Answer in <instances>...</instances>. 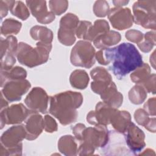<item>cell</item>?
<instances>
[{
	"instance_id": "cell-38",
	"label": "cell",
	"mask_w": 156,
	"mask_h": 156,
	"mask_svg": "<svg viewBox=\"0 0 156 156\" xmlns=\"http://www.w3.org/2000/svg\"><path fill=\"white\" fill-rule=\"evenodd\" d=\"M155 74H152L141 85L146 91L147 93H150L152 94L155 93Z\"/></svg>"
},
{
	"instance_id": "cell-1",
	"label": "cell",
	"mask_w": 156,
	"mask_h": 156,
	"mask_svg": "<svg viewBox=\"0 0 156 156\" xmlns=\"http://www.w3.org/2000/svg\"><path fill=\"white\" fill-rule=\"evenodd\" d=\"M98 62L108 66V69L118 79L133 71L143 63L142 55L130 43H122L113 48L101 49L95 54Z\"/></svg>"
},
{
	"instance_id": "cell-33",
	"label": "cell",
	"mask_w": 156,
	"mask_h": 156,
	"mask_svg": "<svg viewBox=\"0 0 156 156\" xmlns=\"http://www.w3.org/2000/svg\"><path fill=\"white\" fill-rule=\"evenodd\" d=\"M110 11V7L106 1H96L93 5V12L96 16L105 17Z\"/></svg>"
},
{
	"instance_id": "cell-34",
	"label": "cell",
	"mask_w": 156,
	"mask_h": 156,
	"mask_svg": "<svg viewBox=\"0 0 156 156\" xmlns=\"http://www.w3.org/2000/svg\"><path fill=\"white\" fill-rule=\"evenodd\" d=\"M16 62L15 55L12 54H5L1 57V70H9L13 68Z\"/></svg>"
},
{
	"instance_id": "cell-14",
	"label": "cell",
	"mask_w": 156,
	"mask_h": 156,
	"mask_svg": "<svg viewBox=\"0 0 156 156\" xmlns=\"http://www.w3.org/2000/svg\"><path fill=\"white\" fill-rule=\"evenodd\" d=\"M123 134L127 146L134 154L140 152L145 147L144 133L132 121Z\"/></svg>"
},
{
	"instance_id": "cell-35",
	"label": "cell",
	"mask_w": 156,
	"mask_h": 156,
	"mask_svg": "<svg viewBox=\"0 0 156 156\" xmlns=\"http://www.w3.org/2000/svg\"><path fill=\"white\" fill-rule=\"evenodd\" d=\"M92 25V23L88 21H79L77 28L76 29V35L79 38L85 39L88 31Z\"/></svg>"
},
{
	"instance_id": "cell-37",
	"label": "cell",
	"mask_w": 156,
	"mask_h": 156,
	"mask_svg": "<svg viewBox=\"0 0 156 156\" xmlns=\"http://www.w3.org/2000/svg\"><path fill=\"white\" fill-rule=\"evenodd\" d=\"M143 34L137 30L135 29H130L126 32L125 37L126 38L130 41L139 43L143 39Z\"/></svg>"
},
{
	"instance_id": "cell-10",
	"label": "cell",
	"mask_w": 156,
	"mask_h": 156,
	"mask_svg": "<svg viewBox=\"0 0 156 156\" xmlns=\"http://www.w3.org/2000/svg\"><path fill=\"white\" fill-rule=\"evenodd\" d=\"M30 82L26 79L12 80L6 82L2 87L1 94L9 102L18 101L30 88Z\"/></svg>"
},
{
	"instance_id": "cell-19",
	"label": "cell",
	"mask_w": 156,
	"mask_h": 156,
	"mask_svg": "<svg viewBox=\"0 0 156 156\" xmlns=\"http://www.w3.org/2000/svg\"><path fill=\"white\" fill-rule=\"evenodd\" d=\"M121 37L119 32L108 30L97 37L93 41V44L98 49H105L116 44L121 41Z\"/></svg>"
},
{
	"instance_id": "cell-16",
	"label": "cell",
	"mask_w": 156,
	"mask_h": 156,
	"mask_svg": "<svg viewBox=\"0 0 156 156\" xmlns=\"http://www.w3.org/2000/svg\"><path fill=\"white\" fill-rule=\"evenodd\" d=\"M24 126L26 131V139L32 141L35 140L44 129V119L38 112L30 110L24 120Z\"/></svg>"
},
{
	"instance_id": "cell-46",
	"label": "cell",
	"mask_w": 156,
	"mask_h": 156,
	"mask_svg": "<svg viewBox=\"0 0 156 156\" xmlns=\"http://www.w3.org/2000/svg\"><path fill=\"white\" fill-rule=\"evenodd\" d=\"M155 152L154 151L152 150V149H146L145 151H144V152L143 153H141L139 155H155Z\"/></svg>"
},
{
	"instance_id": "cell-4",
	"label": "cell",
	"mask_w": 156,
	"mask_h": 156,
	"mask_svg": "<svg viewBox=\"0 0 156 156\" xmlns=\"http://www.w3.org/2000/svg\"><path fill=\"white\" fill-rule=\"evenodd\" d=\"M108 139L109 132L105 126L98 125L85 127L79 141L77 155H93L96 149L105 146Z\"/></svg>"
},
{
	"instance_id": "cell-32",
	"label": "cell",
	"mask_w": 156,
	"mask_h": 156,
	"mask_svg": "<svg viewBox=\"0 0 156 156\" xmlns=\"http://www.w3.org/2000/svg\"><path fill=\"white\" fill-rule=\"evenodd\" d=\"M49 6L54 15H60L66 12L68 7V2L67 1H49Z\"/></svg>"
},
{
	"instance_id": "cell-24",
	"label": "cell",
	"mask_w": 156,
	"mask_h": 156,
	"mask_svg": "<svg viewBox=\"0 0 156 156\" xmlns=\"http://www.w3.org/2000/svg\"><path fill=\"white\" fill-rule=\"evenodd\" d=\"M31 37L45 43H51L53 40V33L48 28L42 26H33L30 30Z\"/></svg>"
},
{
	"instance_id": "cell-40",
	"label": "cell",
	"mask_w": 156,
	"mask_h": 156,
	"mask_svg": "<svg viewBox=\"0 0 156 156\" xmlns=\"http://www.w3.org/2000/svg\"><path fill=\"white\" fill-rule=\"evenodd\" d=\"M144 110L149 115H155V98L153 97L149 99L144 105Z\"/></svg>"
},
{
	"instance_id": "cell-29",
	"label": "cell",
	"mask_w": 156,
	"mask_h": 156,
	"mask_svg": "<svg viewBox=\"0 0 156 156\" xmlns=\"http://www.w3.org/2000/svg\"><path fill=\"white\" fill-rule=\"evenodd\" d=\"M130 101L135 105L142 104L147 98V92L145 89L139 84L133 86L129 91Z\"/></svg>"
},
{
	"instance_id": "cell-31",
	"label": "cell",
	"mask_w": 156,
	"mask_h": 156,
	"mask_svg": "<svg viewBox=\"0 0 156 156\" xmlns=\"http://www.w3.org/2000/svg\"><path fill=\"white\" fill-rule=\"evenodd\" d=\"M138 46L140 49L143 52H150L155 45V32L149 31L146 32L142 41L138 43Z\"/></svg>"
},
{
	"instance_id": "cell-5",
	"label": "cell",
	"mask_w": 156,
	"mask_h": 156,
	"mask_svg": "<svg viewBox=\"0 0 156 156\" xmlns=\"http://www.w3.org/2000/svg\"><path fill=\"white\" fill-rule=\"evenodd\" d=\"M26 136V131L24 125L14 126L8 129L1 137L0 155H21L23 149L21 141Z\"/></svg>"
},
{
	"instance_id": "cell-22",
	"label": "cell",
	"mask_w": 156,
	"mask_h": 156,
	"mask_svg": "<svg viewBox=\"0 0 156 156\" xmlns=\"http://www.w3.org/2000/svg\"><path fill=\"white\" fill-rule=\"evenodd\" d=\"M108 30H110L108 23L105 20H98L94 21L93 25L91 26L84 40L93 41L97 37Z\"/></svg>"
},
{
	"instance_id": "cell-6",
	"label": "cell",
	"mask_w": 156,
	"mask_h": 156,
	"mask_svg": "<svg viewBox=\"0 0 156 156\" xmlns=\"http://www.w3.org/2000/svg\"><path fill=\"white\" fill-rule=\"evenodd\" d=\"M133 21L146 29L156 28V1H137L133 5Z\"/></svg>"
},
{
	"instance_id": "cell-45",
	"label": "cell",
	"mask_w": 156,
	"mask_h": 156,
	"mask_svg": "<svg viewBox=\"0 0 156 156\" xmlns=\"http://www.w3.org/2000/svg\"><path fill=\"white\" fill-rule=\"evenodd\" d=\"M1 96V110L8 107V102L4 98L2 94Z\"/></svg>"
},
{
	"instance_id": "cell-27",
	"label": "cell",
	"mask_w": 156,
	"mask_h": 156,
	"mask_svg": "<svg viewBox=\"0 0 156 156\" xmlns=\"http://www.w3.org/2000/svg\"><path fill=\"white\" fill-rule=\"evenodd\" d=\"M151 72L149 65L143 62L141 66L136 68L130 74V79L136 84H141L150 76Z\"/></svg>"
},
{
	"instance_id": "cell-17",
	"label": "cell",
	"mask_w": 156,
	"mask_h": 156,
	"mask_svg": "<svg viewBox=\"0 0 156 156\" xmlns=\"http://www.w3.org/2000/svg\"><path fill=\"white\" fill-rule=\"evenodd\" d=\"M27 6L37 21L41 24H49L55 19V15L49 12L45 1H26Z\"/></svg>"
},
{
	"instance_id": "cell-15",
	"label": "cell",
	"mask_w": 156,
	"mask_h": 156,
	"mask_svg": "<svg viewBox=\"0 0 156 156\" xmlns=\"http://www.w3.org/2000/svg\"><path fill=\"white\" fill-rule=\"evenodd\" d=\"M90 76L93 79L91 83V90L96 94H101L113 82L112 77L107 70L98 66L90 71Z\"/></svg>"
},
{
	"instance_id": "cell-9",
	"label": "cell",
	"mask_w": 156,
	"mask_h": 156,
	"mask_svg": "<svg viewBox=\"0 0 156 156\" xmlns=\"http://www.w3.org/2000/svg\"><path fill=\"white\" fill-rule=\"evenodd\" d=\"M30 111L21 103L13 104L1 110V129L5 124H16L24 121Z\"/></svg>"
},
{
	"instance_id": "cell-20",
	"label": "cell",
	"mask_w": 156,
	"mask_h": 156,
	"mask_svg": "<svg viewBox=\"0 0 156 156\" xmlns=\"http://www.w3.org/2000/svg\"><path fill=\"white\" fill-rule=\"evenodd\" d=\"M130 122L131 116L128 112L117 109L112 117L110 124L116 132L124 133Z\"/></svg>"
},
{
	"instance_id": "cell-41",
	"label": "cell",
	"mask_w": 156,
	"mask_h": 156,
	"mask_svg": "<svg viewBox=\"0 0 156 156\" xmlns=\"http://www.w3.org/2000/svg\"><path fill=\"white\" fill-rule=\"evenodd\" d=\"M86 126L82 124V123H78L76 124L73 128H72V131L73 133L76 138V139L79 142V141L81 139V136L82 135V133L85 129Z\"/></svg>"
},
{
	"instance_id": "cell-39",
	"label": "cell",
	"mask_w": 156,
	"mask_h": 156,
	"mask_svg": "<svg viewBox=\"0 0 156 156\" xmlns=\"http://www.w3.org/2000/svg\"><path fill=\"white\" fill-rule=\"evenodd\" d=\"M44 129L46 132L52 133L57 130V124L55 120L49 115L44 117Z\"/></svg>"
},
{
	"instance_id": "cell-42",
	"label": "cell",
	"mask_w": 156,
	"mask_h": 156,
	"mask_svg": "<svg viewBox=\"0 0 156 156\" xmlns=\"http://www.w3.org/2000/svg\"><path fill=\"white\" fill-rule=\"evenodd\" d=\"M0 10H1V19L2 20L5 16L9 10V4L7 1H0Z\"/></svg>"
},
{
	"instance_id": "cell-7",
	"label": "cell",
	"mask_w": 156,
	"mask_h": 156,
	"mask_svg": "<svg viewBox=\"0 0 156 156\" xmlns=\"http://www.w3.org/2000/svg\"><path fill=\"white\" fill-rule=\"evenodd\" d=\"M96 51L90 42L79 40L72 48L70 61L73 65L90 68L95 63Z\"/></svg>"
},
{
	"instance_id": "cell-8",
	"label": "cell",
	"mask_w": 156,
	"mask_h": 156,
	"mask_svg": "<svg viewBox=\"0 0 156 156\" xmlns=\"http://www.w3.org/2000/svg\"><path fill=\"white\" fill-rule=\"evenodd\" d=\"M79 23V18L71 13L62 17L58 30V40L62 44L71 46L74 44L76 41V29Z\"/></svg>"
},
{
	"instance_id": "cell-47",
	"label": "cell",
	"mask_w": 156,
	"mask_h": 156,
	"mask_svg": "<svg viewBox=\"0 0 156 156\" xmlns=\"http://www.w3.org/2000/svg\"><path fill=\"white\" fill-rule=\"evenodd\" d=\"M155 51L152 52V54L150 56V60H150V63H151V65H152V66L153 67L154 69H155Z\"/></svg>"
},
{
	"instance_id": "cell-28",
	"label": "cell",
	"mask_w": 156,
	"mask_h": 156,
	"mask_svg": "<svg viewBox=\"0 0 156 156\" xmlns=\"http://www.w3.org/2000/svg\"><path fill=\"white\" fill-rule=\"evenodd\" d=\"M18 44L15 37L8 36L5 39L1 38V55L4 56L5 54H12L16 55Z\"/></svg>"
},
{
	"instance_id": "cell-2",
	"label": "cell",
	"mask_w": 156,
	"mask_h": 156,
	"mask_svg": "<svg viewBox=\"0 0 156 156\" xmlns=\"http://www.w3.org/2000/svg\"><path fill=\"white\" fill-rule=\"evenodd\" d=\"M49 113L64 126L76 121L77 109L83 102V96L79 92L66 91L50 97Z\"/></svg>"
},
{
	"instance_id": "cell-21",
	"label": "cell",
	"mask_w": 156,
	"mask_h": 156,
	"mask_svg": "<svg viewBox=\"0 0 156 156\" xmlns=\"http://www.w3.org/2000/svg\"><path fill=\"white\" fill-rule=\"evenodd\" d=\"M58 149L65 155H77L78 147L76 138L71 135L62 136L58 141Z\"/></svg>"
},
{
	"instance_id": "cell-18",
	"label": "cell",
	"mask_w": 156,
	"mask_h": 156,
	"mask_svg": "<svg viewBox=\"0 0 156 156\" xmlns=\"http://www.w3.org/2000/svg\"><path fill=\"white\" fill-rule=\"evenodd\" d=\"M100 96L104 102L113 108H118L122 104L123 96L120 92L118 91L116 86L113 82Z\"/></svg>"
},
{
	"instance_id": "cell-26",
	"label": "cell",
	"mask_w": 156,
	"mask_h": 156,
	"mask_svg": "<svg viewBox=\"0 0 156 156\" xmlns=\"http://www.w3.org/2000/svg\"><path fill=\"white\" fill-rule=\"evenodd\" d=\"M7 2L9 10L13 15L22 20H26L29 18L30 15L29 10L22 1H7Z\"/></svg>"
},
{
	"instance_id": "cell-36",
	"label": "cell",
	"mask_w": 156,
	"mask_h": 156,
	"mask_svg": "<svg viewBox=\"0 0 156 156\" xmlns=\"http://www.w3.org/2000/svg\"><path fill=\"white\" fill-rule=\"evenodd\" d=\"M134 119L139 125L144 127L149 120V115L144 109L142 108H138L135 112Z\"/></svg>"
},
{
	"instance_id": "cell-13",
	"label": "cell",
	"mask_w": 156,
	"mask_h": 156,
	"mask_svg": "<svg viewBox=\"0 0 156 156\" xmlns=\"http://www.w3.org/2000/svg\"><path fill=\"white\" fill-rule=\"evenodd\" d=\"M108 18L113 28L124 30L130 28L133 23V16L129 8L114 7L110 9Z\"/></svg>"
},
{
	"instance_id": "cell-30",
	"label": "cell",
	"mask_w": 156,
	"mask_h": 156,
	"mask_svg": "<svg viewBox=\"0 0 156 156\" xmlns=\"http://www.w3.org/2000/svg\"><path fill=\"white\" fill-rule=\"evenodd\" d=\"M21 26V22L13 18H7L2 24L1 33L4 36L17 34L20 31Z\"/></svg>"
},
{
	"instance_id": "cell-11",
	"label": "cell",
	"mask_w": 156,
	"mask_h": 156,
	"mask_svg": "<svg viewBox=\"0 0 156 156\" xmlns=\"http://www.w3.org/2000/svg\"><path fill=\"white\" fill-rule=\"evenodd\" d=\"M118 108H113L104 102H98L94 110L90 111L87 116L88 122L93 126H107L110 124L112 116Z\"/></svg>"
},
{
	"instance_id": "cell-12",
	"label": "cell",
	"mask_w": 156,
	"mask_h": 156,
	"mask_svg": "<svg viewBox=\"0 0 156 156\" xmlns=\"http://www.w3.org/2000/svg\"><path fill=\"white\" fill-rule=\"evenodd\" d=\"M49 99L45 90L41 87H35L26 97L24 103L31 111L45 113L47 112Z\"/></svg>"
},
{
	"instance_id": "cell-23",
	"label": "cell",
	"mask_w": 156,
	"mask_h": 156,
	"mask_svg": "<svg viewBox=\"0 0 156 156\" xmlns=\"http://www.w3.org/2000/svg\"><path fill=\"white\" fill-rule=\"evenodd\" d=\"M26 76V71L20 66L13 67L9 70H1V86L2 87L9 80L25 79Z\"/></svg>"
},
{
	"instance_id": "cell-25",
	"label": "cell",
	"mask_w": 156,
	"mask_h": 156,
	"mask_svg": "<svg viewBox=\"0 0 156 156\" xmlns=\"http://www.w3.org/2000/svg\"><path fill=\"white\" fill-rule=\"evenodd\" d=\"M89 80L88 74L83 69H76L69 76L71 85L77 89H85L87 87Z\"/></svg>"
},
{
	"instance_id": "cell-43",
	"label": "cell",
	"mask_w": 156,
	"mask_h": 156,
	"mask_svg": "<svg viewBox=\"0 0 156 156\" xmlns=\"http://www.w3.org/2000/svg\"><path fill=\"white\" fill-rule=\"evenodd\" d=\"M146 129L149 130L151 132H155V118H149L148 122L144 126Z\"/></svg>"
},
{
	"instance_id": "cell-3",
	"label": "cell",
	"mask_w": 156,
	"mask_h": 156,
	"mask_svg": "<svg viewBox=\"0 0 156 156\" xmlns=\"http://www.w3.org/2000/svg\"><path fill=\"white\" fill-rule=\"evenodd\" d=\"M51 49V43L38 41L36 47L32 48L26 43L20 42L18 44L16 57L21 64L33 68L48 60Z\"/></svg>"
},
{
	"instance_id": "cell-44",
	"label": "cell",
	"mask_w": 156,
	"mask_h": 156,
	"mask_svg": "<svg viewBox=\"0 0 156 156\" xmlns=\"http://www.w3.org/2000/svg\"><path fill=\"white\" fill-rule=\"evenodd\" d=\"M113 4L116 7H122L128 4L129 1H113Z\"/></svg>"
}]
</instances>
